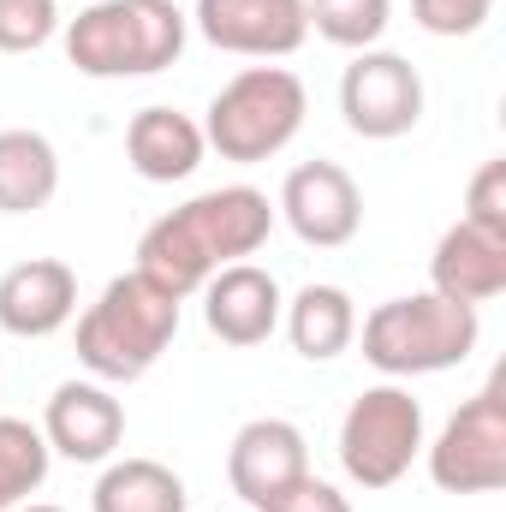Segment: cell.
Returning <instances> with one entry per match:
<instances>
[{
    "instance_id": "cell-15",
    "label": "cell",
    "mask_w": 506,
    "mask_h": 512,
    "mask_svg": "<svg viewBox=\"0 0 506 512\" xmlns=\"http://www.w3.org/2000/svg\"><path fill=\"white\" fill-rule=\"evenodd\" d=\"M429 292L453 304H489L506 292V239L477 233L471 221H453L429 256Z\"/></svg>"
},
{
    "instance_id": "cell-11",
    "label": "cell",
    "mask_w": 506,
    "mask_h": 512,
    "mask_svg": "<svg viewBox=\"0 0 506 512\" xmlns=\"http://www.w3.org/2000/svg\"><path fill=\"white\" fill-rule=\"evenodd\" d=\"M42 441L72 465H108L126 441V405L108 382H60L42 411Z\"/></svg>"
},
{
    "instance_id": "cell-17",
    "label": "cell",
    "mask_w": 506,
    "mask_h": 512,
    "mask_svg": "<svg viewBox=\"0 0 506 512\" xmlns=\"http://www.w3.org/2000/svg\"><path fill=\"white\" fill-rule=\"evenodd\" d=\"M280 322H286L292 352L310 358V364H328V358H340V352L358 340L352 292H346V286H328V280H310V286L280 310Z\"/></svg>"
},
{
    "instance_id": "cell-3",
    "label": "cell",
    "mask_w": 506,
    "mask_h": 512,
    "mask_svg": "<svg viewBox=\"0 0 506 512\" xmlns=\"http://www.w3.org/2000/svg\"><path fill=\"white\" fill-rule=\"evenodd\" d=\"M185 30L173 0H90L66 24V60L84 78H155L185 54Z\"/></svg>"
},
{
    "instance_id": "cell-5",
    "label": "cell",
    "mask_w": 506,
    "mask_h": 512,
    "mask_svg": "<svg viewBox=\"0 0 506 512\" xmlns=\"http://www.w3.org/2000/svg\"><path fill=\"white\" fill-rule=\"evenodd\" d=\"M304 114H310V96H304V84L286 66H251L233 84H221V96L209 102L203 143L221 161L256 167V161L280 155L304 131Z\"/></svg>"
},
{
    "instance_id": "cell-2",
    "label": "cell",
    "mask_w": 506,
    "mask_h": 512,
    "mask_svg": "<svg viewBox=\"0 0 506 512\" xmlns=\"http://www.w3.org/2000/svg\"><path fill=\"white\" fill-rule=\"evenodd\" d=\"M173 334H179V298H167L131 268L114 274L102 298L78 316V364L90 370V382H137L161 364Z\"/></svg>"
},
{
    "instance_id": "cell-1",
    "label": "cell",
    "mask_w": 506,
    "mask_h": 512,
    "mask_svg": "<svg viewBox=\"0 0 506 512\" xmlns=\"http://www.w3.org/2000/svg\"><path fill=\"white\" fill-rule=\"evenodd\" d=\"M274 203L256 191V185H221V191H203L191 203H179L173 215H161L143 245H137V274L149 286H161L167 298H191L203 292V280L227 262H245L268 245L274 233Z\"/></svg>"
},
{
    "instance_id": "cell-12",
    "label": "cell",
    "mask_w": 506,
    "mask_h": 512,
    "mask_svg": "<svg viewBox=\"0 0 506 512\" xmlns=\"http://www.w3.org/2000/svg\"><path fill=\"white\" fill-rule=\"evenodd\" d=\"M280 310H286L280 280L256 262H227L203 280V322L221 346H239V352L262 346L280 328Z\"/></svg>"
},
{
    "instance_id": "cell-13",
    "label": "cell",
    "mask_w": 506,
    "mask_h": 512,
    "mask_svg": "<svg viewBox=\"0 0 506 512\" xmlns=\"http://www.w3.org/2000/svg\"><path fill=\"white\" fill-rule=\"evenodd\" d=\"M304 471H310V447H304V429L286 417H251L227 447V483L251 512L274 501L286 483H298Z\"/></svg>"
},
{
    "instance_id": "cell-21",
    "label": "cell",
    "mask_w": 506,
    "mask_h": 512,
    "mask_svg": "<svg viewBox=\"0 0 506 512\" xmlns=\"http://www.w3.org/2000/svg\"><path fill=\"white\" fill-rule=\"evenodd\" d=\"M304 18H310V30L322 42L364 54V48H376L381 36H387L393 0H304Z\"/></svg>"
},
{
    "instance_id": "cell-7",
    "label": "cell",
    "mask_w": 506,
    "mask_h": 512,
    "mask_svg": "<svg viewBox=\"0 0 506 512\" xmlns=\"http://www.w3.org/2000/svg\"><path fill=\"white\" fill-rule=\"evenodd\" d=\"M429 477L447 495H495L506 483V376L495 370L423 447Z\"/></svg>"
},
{
    "instance_id": "cell-20",
    "label": "cell",
    "mask_w": 506,
    "mask_h": 512,
    "mask_svg": "<svg viewBox=\"0 0 506 512\" xmlns=\"http://www.w3.org/2000/svg\"><path fill=\"white\" fill-rule=\"evenodd\" d=\"M48 441L24 417H0V512H18L48 483Z\"/></svg>"
},
{
    "instance_id": "cell-22",
    "label": "cell",
    "mask_w": 506,
    "mask_h": 512,
    "mask_svg": "<svg viewBox=\"0 0 506 512\" xmlns=\"http://www.w3.org/2000/svg\"><path fill=\"white\" fill-rule=\"evenodd\" d=\"M60 30V0H0V54H36Z\"/></svg>"
},
{
    "instance_id": "cell-8",
    "label": "cell",
    "mask_w": 506,
    "mask_h": 512,
    "mask_svg": "<svg viewBox=\"0 0 506 512\" xmlns=\"http://www.w3.org/2000/svg\"><path fill=\"white\" fill-rule=\"evenodd\" d=\"M340 114L346 126L370 143H393L423 120V78L405 54L393 48H364L340 72Z\"/></svg>"
},
{
    "instance_id": "cell-16",
    "label": "cell",
    "mask_w": 506,
    "mask_h": 512,
    "mask_svg": "<svg viewBox=\"0 0 506 512\" xmlns=\"http://www.w3.org/2000/svg\"><path fill=\"white\" fill-rule=\"evenodd\" d=\"M203 155H209V143H203V126L191 114H179V108H143V114H131L126 161L137 179L179 185V179H191L203 167Z\"/></svg>"
},
{
    "instance_id": "cell-25",
    "label": "cell",
    "mask_w": 506,
    "mask_h": 512,
    "mask_svg": "<svg viewBox=\"0 0 506 512\" xmlns=\"http://www.w3.org/2000/svg\"><path fill=\"white\" fill-rule=\"evenodd\" d=\"M256 512H352V501H346L334 483H322L316 471H304L298 483H286L274 501H262Z\"/></svg>"
},
{
    "instance_id": "cell-6",
    "label": "cell",
    "mask_w": 506,
    "mask_h": 512,
    "mask_svg": "<svg viewBox=\"0 0 506 512\" xmlns=\"http://www.w3.org/2000/svg\"><path fill=\"white\" fill-rule=\"evenodd\" d=\"M423 453V405L411 399V387L381 382L364 387L346 417H340V471L358 489H393L411 459Z\"/></svg>"
},
{
    "instance_id": "cell-10",
    "label": "cell",
    "mask_w": 506,
    "mask_h": 512,
    "mask_svg": "<svg viewBox=\"0 0 506 512\" xmlns=\"http://www.w3.org/2000/svg\"><path fill=\"white\" fill-rule=\"evenodd\" d=\"M191 24L203 30L209 48L245 60H286L310 36L304 0H197Z\"/></svg>"
},
{
    "instance_id": "cell-19",
    "label": "cell",
    "mask_w": 506,
    "mask_h": 512,
    "mask_svg": "<svg viewBox=\"0 0 506 512\" xmlns=\"http://www.w3.org/2000/svg\"><path fill=\"white\" fill-rule=\"evenodd\" d=\"M185 483L161 459H114L96 477L90 512H185Z\"/></svg>"
},
{
    "instance_id": "cell-14",
    "label": "cell",
    "mask_w": 506,
    "mask_h": 512,
    "mask_svg": "<svg viewBox=\"0 0 506 512\" xmlns=\"http://www.w3.org/2000/svg\"><path fill=\"white\" fill-rule=\"evenodd\" d=\"M78 316V274L60 256H30L0 274V328L12 340H48Z\"/></svg>"
},
{
    "instance_id": "cell-24",
    "label": "cell",
    "mask_w": 506,
    "mask_h": 512,
    "mask_svg": "<svg viewBox=\"0 0 506 512\" xmlns=\"http://www.w3.org/2000/svg\"><path fill=\"white\" fill-rule=\"evenodd\" d=\"M495 0H411V18L429 36H477L489 24Z\"/></svg>"
},
{
    "instance_id": "cell-23",
    "label": "cell",
    "mask_w": 506,
    "mask_h": 512,
    "mask_svg": "<svg viewBox=\"0 0 506 512\" xmlns=\"http://www.w3.org/2000/svg\"><path fill=\"white\" fill-rule=\"evenodd\" d=\"M459 221H471L477 233H495L506 239V161H483L477 167V179H471V191H465V215Z\"/></svg>"
},
{
    "instance_id": "cell-4",
    "label": "cell",
    "mask_w": 506,
    "mask_h": 512,
    "mask_svg": "<svg viewBox=\"0 0 506 512\" xmlns=\"http://www.w3.org/2000/svg\"><path fill=\"white\" fill-rule=\"evenodd\" d=\"M483 340L477 304H453L441 292H411V298H387L364 316V358L376 364L387 382H411V376H441L453 364H465Z\"/></svg>"
},
{
    "instance_id": "cell-9",
    "label": "cell",
    "mask_w": 506,
    "mask_h": 512,
    "mask_svg": "<svg viewBox=\"0 0 506 512\" xmlns=\"http://www.w3.org/2000/svg\"><path fill=\"white\" fill-rule=\"evenodd\" d=\"M274 215L316 251H340L364 227V191L340 161H304L286 173Z\"/></svg>"
},
{
    "instance_id": "cell-26",
    "label": "cell",
    "mask_w": 506,
    "mask_h": 512,
    "mask_svg": "<svg viewBox=\"0 0 506 512\" xmlns=\"http://www.w3.org/2000/svg\"><path fill=\"white\" fill-rule=\"evenodd\" d=\"M18 512H60V507H36V501H24V507H18Z\"/></svg>"
},
{
    "instance_id": "cell-18",
    "label": "cell",
    "mask_w": 506,
    "mask_h": 512,
    "mask_svg": "<svg viewBox=\"0 0 506 512\" xmlns=\"http://www.w3.org/2000/svg\"><path fill=\"white\" fill-rule=\"evenodd\" d=\"M60 191V155L42 131H0V215H36Z\"/></svg>"
}]
</instances>
